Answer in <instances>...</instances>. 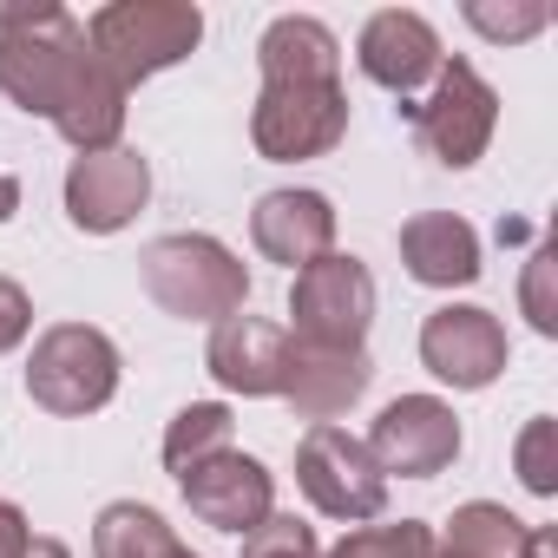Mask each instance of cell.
<instances>
[{
    "mask_svg": "<svg viewBox=\"0 0 558 558\" xmlns=\"http://www.w3.org/2000/svg\"><path fill=\"white\" fill-rule=\"evenodd\" d=\"M86 60V21H73L66 8H0V93L21 112L60 119Z\"/></svg>",
    "mask_w": 558,
    "mask_h": 558,
    "instance_id": "1",
    "label": "cell"
},
{
    "mask_svg": "<svg viewBox=\"0 0 558 558\" xmlns=\"http://www.w3.org/2000/svg\"><path fill=\"white\" fill-rule=\"evenodd\" d=\"M138 276H145L151 303L184 323H223V316H243V303H250V269L217 236H197V230L145 243Z\"/></svg>",
    "mask_w": 558,
    "mask_h": 558,
    "instance_id": "2",
    "label": "cell"
},
{
    "mask_svg": "<svg viewBox=\"0 0 558 558\" xmlns=\"http://www.w3.org/2000/svg\"><path fill=\"white\" fill-rule=\"evenodd\" d=\"M204 40V14L191 0H112L86 21V47L93 60L132 93L138 80L191 60V47Z\"/></svg>",
    "mask_w": 558,
    "mask_h": 558,
    "instance_id": "3",
    "label": "cell"
},
{
    "mask_svg": "<svg viewBox=\"0 0 558 558\" xmlns=\"http://www.w3.org/2000/svg\"><path fill=\"white\" fill-rule=\"evenodd\" d=\"M27 395L73 421V414H99L112 395H119V349L106 329L93 323H53L40 342H34V362H27Z\"/></svg>",
    "mask_w": 558,
    "mask_h": 558,
    "instance_id": "4",
    "label": "cell"
},
{
    "mask_svg": "<svg viewBox=\"0 0 558 558\" xmlns=\"http://www.w3.org/2000/svg\"><path fill=\"white\" fill-rule=\"evenodd\" d=\"M414 119V138L427 158H440L447 171H466L486 145H493V125H499V93L480 80L473 60H440L434 73V93L427 99H408L401 106Z\"/></svg>",
    "mask_w": 558,
    "mask_h": 558,
    "instance_id": "5",
    "label": "cell"
},
{
    "mask_svg": "<svg viewBox=\"0 0 558 558\" xmlns=\"http://www.w3.org/2000/svg\"><path fill=\"white\" fill-rule=\"evenodd\" d=\"M342 132H349V93H342V80H323V86L276 80V86L256 93V112H250L256 151L276 158V165L323 158V151L342 145Z\"/></svg>",
    "mask_w": 558,
    "mask_h": 558,
    "instance_id": "6",
    "label": "cell"
},
{
    "mask_svg": "<svg viewBox=\"0 0 558 558\" xmlns=\"http://www.w3.org/2000/svg\"><path fill=\"white\" fill-rule=\"evenodd\" d=\"M290 316H296V342H310V349H362V336L375 323V276H368V263L329 250L310 269H296Z\"/></svg>",
    "mask_w": 558,
    "mask_h": 558,
    "instance_id": "7",
    "label": "cell"
},
{
    "mask_svg": "<svg viewBox=\"0 0 558 558\" xmlns=\"http://www.w3.org/2000/svg\"><path fill=\"white\" fill-rule=\"evenodd\" d=\"M296 486L310 493L316 512L349 519V525L381 519V506H388L381 466H375L368 447H362L349 427H336V421H323V427L303 434V447H296Z\"/></svg>",
    "mask_w": 558,
    "mask_h": 558,
    "instance_id": "8",
    "label": "cell"
},
{
    "mask_svg": "<svg viewBox=\"0 0 558 558\" xmlns=\"http://www.w3.org/2000/svg\"><path fill=\"white\" fill-rule=\"evenodd\" d=\"M362 447H368V460L381 466V480H388V473H401V480H434V473H447L453 453H460V421H453V408L434 401V395H401V401L381 408V421L368 427Z\"/></svg>",
    "mask_w": 558,
    "mask_h": 558,
    "instance_id": "9",
    "label": "cell"
},
{
    "mask_svg": "<svg viewBox=\"0 0 558 558\" xmlns=\"http://www.w3.org/2000/svg\"><path fill=\"white\" fill-rule=\"evenodd\" d=\"M178 486H184V506H191L204 525H217V532H256V525L276 512V480H269V466L250 460V453H236V447L197 460L191 473H178Z\"/></svg>",
    "mask_w": 558,
    "mask_h": 558,
    "instance_id": "10",
    "label": "cell"
},
{
    "mask_svg": "<svg viewBox=\"0 0 558 558\" xmlns=\"http://www.w3.org/2000/svg\"><path fill=\"white\" fill-rule=\"evenodd\" d=\"M145 197H151V165H145L138 151H125V145L86 151V158H73V171H66V217H73L80 230H93V236L125 230V223L145 210Z\"/></svg>",
    "mask_w": 558,
    "mask_h": 558,
    "instance_id": "11",
    "label": "cell"
},
{
    "mask_svg": "<svg viewBox=\"0 0 558 558\" xmlns=\"http://www.w3.org/2000/svg\"><path fill=\"white\" fill-rule=\"evenodd\" d=\"M421 362L447 381V388H493L506 375V329L493 310H434L427 329H421Z\"/></svg>",
    "mask_w": 558,
    "mask_h": 558,
    "instance_id": "12",
    "label": "cell"
},
{
    "mask_svg": "<svg viewBox=\"0 0 558 558\" xmlns=\"http://www.w3.org/2000/svg\"><path fill=\"white\" fill-rule=\"evenodd\" d=\"M355 60H362V73H368L375 86H388L395 99H414V93L440 73V34H434L421 14H408V8H388V14H375V21L362 27Z\"/></svg>",
    "mask_w": 558,
    "mask_h": 558,
    "instance_id": "13",
    "label": "cell"
},
{
    "mask_svg": "<svg viewBox=\"0 0 558 558\" xmlns=\"http://www.w3.org/2000/svg\"><path fill=\"white\" fill-rule=\"evenodd\" d=\"M204 368H210L217 388H230V395H283L290 336L276 329V323H263V316H223V323L210 329Z\"/></svg>",
    "mask_w": 558,
    "mask_h": 558,
    "instance_id": "14",
    "label": "cell"
},
{
    "mask_svg": "<svg viewBox=\"0 0 558 558\" xmlns=\"http://www.w3.org/2000/svg\"><path fill=\"white\" fill-rule=\"evenodd\" d=\"M375 381V362L368 349H310L290 336V375H283V401L303 414V421H336L349 414Z\"/></svg>",
    "mask_w": 558,
    "mask_h": 558,
    "instance_id": "15",
    "label": "cell"
},
{
    "mask_svg": "<svg viewBox=\"0 0 558 558\" xmlns=\"http://www.w3.org/2000/svg\"><path fill=\"white\" fill-rule=\"evenodd\" d=\"M250 236L269 263H283V269H310L316 256L336 250V210L323 191H269L256 197L250 210Z\"/></svg>",
    "mask_w": 558,
    "mask_h": 558,
    "instance_id": "16",
    "label": "cell"
},
{
    "mask_svg": "<svg viewBox=\"0 0 558 558\" xmlns=\"http://www.w3.org/2000/svg\"><path fill=\"white\" fill-rule=\"evenodd\" d=\"M401 263L427 290H460L480 276V236L453 210H421V217L401 223Z\"/></svg>",
    "mask_w": 558,
    "mask_h": 558,
    "instance_id": "17",
    "label": "cell"
},
{
    "mask_svg": "<svg viewBox=\"0 0 558 558\" xmlns=\"http://www.w3.org/2000/svg\"><path fill=\"white\" fill-rule=\"evenodd\" d=\"M256 66H263V86H276V80H310V86H323V80H342V47H336V34L323 21L283 14V21L263 27Z\"/></svg>",
    "mask_w": 558,
    "mask_h": 558,
    "instance_id": "18",
    "label": "cell"
},
{
    "mask_svg": "<svg viewBox=\"0 0 558 558\" xmlns=\"http://www.w3.org/2000/svg\"><path fill=\"white\" fill-rule=\"evenodd\" d=\"M60 138L86 158V151H112L119 145V132H125V86L99 66V60H86V73H80V86H73V99L60 106Z\"/></svg>",
    "mask_w": 558,
    "mask_h": 558,
    "instance_id": "19",
    "label": "cell"
},
{
    "mask_svg": "<svg viewBox=\"0 0 558 558\" xmlns=\"http://www.w3.org/2000/svg\"><path fill=\"white\" fill-rule=\"evenodd\" d=\"M93 558H178V538H171L165 512H151L138 499H112L93 525Z\"/></svg>",
    "mask_w": 558,
    "mask_h": 558,
    "instance_id": "20",
    "label": "cell"
},
{
    "mask_svg": "<svg viewBox=\"0 0 558 558\" xmlns=\"http://www.w3.org/2000/svg\"><path fill=\"white\" fill-rule=\"evenodd\" d=\"M525 545V519H512L493 499H473L447 519V551L453 558H519Z\"/></svg>",
    "mask_w": 558,
    "mask_h": 558,
    "instance_id": "21",
    "label": "cell"
},
{
    "mask_svg": "<svg viewBox=\"0 0 558 558\" xmlns=\"http://www.w3.org/2000/svg\"><path fill=\"white\" fill-rule=\"evenodd\" d=\"M230 408L223 401H191L171 427H165V466L171 473H191L197 460H210V453H223L230 447Z\"/></svg>",
    "mask_w": 558,
    "mask_h": 558,
    "instance_id": "22",
    "label": "cell"
},
{
    "mask_svg": "<svg viewBox=\"0 0 558 558\" xmlns=\"http://www.w3.org/2000/svg\"><path fill=\"white\" fill-rule=\"evenodd\" d=\"M329 558H434V532L421 519H401V525H362L349 532Z\"/></svg>",
    "mask_w": 558,
    "mask_h": 558,
    "instance_id": "23",
    "label": "cell"
},
{
    "mask_svg": "<svg viewBox=\"0 0 558 558\" xmlns=\"http://www.w3.org/2000/svg\"><path fill=\"white\" fill-rule=\"evenodd\" d=\"M243 558H323V545L296 512H269L256 532H243Z\"/></svg>",
    "mask_w": 558,
    "mask_h": 558,
    "instance_id": "24",
    "label": "cell"
},
{
    "mask_svg": "<svg viewBox=\"0 0 558 558\" xmlns=\"http://www.w3.org/2000/svg\"><path fill=\"white\" fill-rule=\"evenodd\" d=\"M545 8H538V0H519V8H493V0H473V8H466V27L473 34H486V40H532V34H545Z\"/></svg>",
    "mask_w": 558,
    "mask_h": 558,
    "instance_id": "25",
    "label": "cell"
},
{
    "mask_svg": "<svg viewBox=\"0 0 558 558\" xmlns=\"http://www.w3.org/2000/svg\"><path fill=\"white\" fill-rule=\"evenodd\" d=\"M519 480L532 486V493H558V421H532L525 434H519Z\"/></svg>",
    "mask_w": 558,
    "mask_h": 558,
    "instance_id": "26",
    "label": "cell"
},
{
    "mask_svg": "<svg viewBox=\"0 0 558 558\" xmlns=\"http://www.w3.org/2000/svg\"><path fill=\"white\" fill-rule=\"evenodd\" d=\"M551 250H538L532 263H525V316H532V329L538 336H558V303H551Z\"/></svg>",
    "mask_w": 558,
    "mask_h": 558,
    "instance_id": "27",
    "label": "cell"
},
{
    "mask_svg": "<svg viewBox=\"0 0 558 558\" xmlns=\"http://www.w3.org/2000/svg\"><path fill=\"white\" fill-rule=\"evenodd\" d=\"M27 329H34V303H27V290L14 283V276H0V355L21 349Z\"/></svg>",
    "mask_w": 558,
    "mask_h": 558,
    "instance_id": "28",
    "label": "cell"
},
{
    "mask_svg": "<svg viewBox=\"0 0 558 558\" xmlns=\"http://www.w3.org/2000/svg\"><path fill=\"white\" fill-rule=\"evenodd\" d=\"M27 538H34L27 512H21L14 499H0V558H21V551H27Z\"/></svg>",
    "mask_w": 558,
    "mask_h": 558,
    "instance_id": "29",
    "label": "cell"
},
{
    "mask_svg": "<svg viewBox=\"0 0 558 558\" xmlns=\"http://www.w3.org/2000/svg\"><path fill=\"white\" fill-rule=\"evenodd\" d=\"M519 558H558V532H551V525H525Z\"/></svg>",
    "mask_w": 558,
    "mask_h": 558,
    "instance_id": "30",
    "label": "cell"
},
{
    "mask_svg": "<svg viewBox=\"0 0 558 558\" xmlns=\"http://www.w3.org/2000/svg\"><path fill=\"white\" fill-rule=\"evenodd\" d=\"M14 210H21V184H14V178H8V171H0V223H8V217H14Z\"/></svg>",
    "mask_w": 558,
    "mask_h": 558,
    "instance_id": "31",
    "label": "cell"
},
{
    "mask_svg": "<svg viewBox=\"0 0 558 558\" xmlns=\"http://www.w3.org/2000/svg\"><path fill=\"white\" fill-rule=\"evenodd\" d=\"M21 558H73V551H66L60 538H27V551H21Z\"/></svg>",
    "mask_w": 558,
    "mask_h": 558,
    "instance_id": "32",
    "label": "cell"
},
{
    "mask_svg": "<svg viewBox=\"0 0 558 558\" xmlns=\"http://www.w3.org/2000/svg\"><path fill=\"white\" fill-rule=\"evenodd\" d=\"M178 558H197V551H184V545H178Z\"/></svg>",
    "mask_w": 558,
    "mask_h": 558,
    "instance_id": "33",
    "label": "cell"
},
{
    "mask_svg": "<svg viewBox=\"0 0 558 558\" xmlns=\"http://www.w3.org/2000/svg\"><path fill=\"white\" fill-rule=\"evenodd\" d=\"M447 558H453V551H447Z\"/></svg>",
    "mask_w": 558,
    "mask_h": 558,
    "instance_id": "34",
    "label": "cell"
}]
</instances>
